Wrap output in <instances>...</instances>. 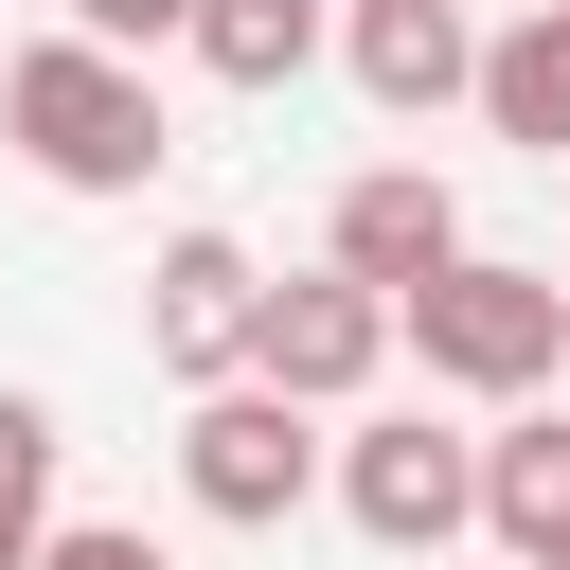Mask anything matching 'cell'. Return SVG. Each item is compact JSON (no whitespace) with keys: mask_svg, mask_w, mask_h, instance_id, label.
I'll list each match as a JSON object with an SVG mask.
<instances>
[{"mask_svg":"<svg viewBox=\"0 0 570 570\" xmlns=\"http://www.w3.org/2000/svg\"><path fill=\"white\" fill-rule=\"evenodd\" d=\"M392 356H428V392L517 410V392L570 374V285L552 267H499V249H445L428 285H392Z\"/></svg>","mask_w":570,"mask_h":570,"instance_id":"6da1fadb","label":"cell"},{"mask_svg":"<svg viewBox=\"0 0 570 570\" xmlns=\"http://www.w3.org/2000/svg\"><path fill=\"white\" fill-rule=\"evenodd\" d=\"M0 125H18V160H36L53 196H142V178L178 160L142 53H107V36H36V53L0 71Z\"/></svg>","mask_w":570,"mask_h":570,"instance_id":"7a4b0ae2","label":"cell"},{"mask_svg":"<svg viewBox=\"0 0 570 570\" xmlns=\"http://www.w3.org/2000/svg\"><path fill=\"white\" fill-rule=\"evenodd\" d=\"M178 481H196V517H232V534H285V517H303V481H321V428H303V392H267V374H214V392L178 410Z\"/></svg>","mask_w":570,"mask_h":570,"instance_id":"3957f363","label":"cell"},{"mask_svg":"<svg viewBox=\"0 0 570 570\" xmlns=\"http://www.w3.org/2000/svg\"><path fill=\"white\" fill-rule=\"evenodd\" d=\"M249 374H267V392H303V410H356V392L392 374V285H356V267L267 285V303H249Z\"/></svg>","mask_w":570,"mask_h":570,"instance_id":"277c9868","label":"cell"},{"mask_svg":"<svg viewBox=\"0 0 570 570\" xmlns=\"http://www.w3.org/2000/svg\"><path fill=\"white\" fill-rule=\"evenodd\" d=\"M338 517H356L374 552H445V534L481 517V428H428V410L356 428V445H338Z\"/></svg>","mask_w":570,"mask_h":570,"instance_id":"5b68a950","label":"cell"},{"mask_svg":"<svg viewBox=\"0 0 570 570\" xmlns=\"http://www.w3.org/2000/svg\"><path fill=\"white\" fill-rule=\"evenodd\" d=\"M249 303H267V267H249L232 232H178V249L142 267V356H160L178 392H214V374H249Z\"/></svg>","mask_w":570,"mask_h":570,"instance_id":"8992f818","label":"cell"},{"mask_svg":"<svg viewBox=\"0 0 570 570\" xmlns=\"http://www.w3.org/2000/svg\"><path fill=\"white\" fill-rule=\"evenodd\" d=\"M338 71H356L392 125H428V107L481 89V18H463V0H338Z\"/></svg>","mask_w":570,"mask_h":570,"instance_id":"52a82bcc","label":"cell"},{"mask_svg":"<svg viewBox=\"0 0 570 570\" xmlns=\"http://www.w3.org/2000/svg\"><path fill=\"white\" fill-rule=\"evenodd\" d=\"M463 249V196L428 178V160H374V178H338V214H321V267H356V285H428Z\"/></svg>","mask_w":570,"mask_h":570,"instance_id":"ba28073f","label":"cell"},{"mask_svg":"<svg viewBox=\"0 0 570 570\" xmlns=\"http://www.w3.org/2000/svg\"><path fill=\"white\" fill-rule=\"evenodd\" d=\"M481 534L517 570H570V392H517V428H481Z\"/></svg>","mask_w":570,"mask_h":570,"instance_id":"9c48e42d","label":"cell"},{"mask_svg":"<svg viewBox=\"0 0 570 570\" xmlns=\"http://www.w3.org/2000/svg\"><path fill=\"white\" fill-rule=\"evenodd\" d=\"M499 142H534V160H570V0H517L499 36H481V89H463Z\"/></svg>","mask_w":570,"mask_h":570,"instance_id":"30bf717a","label":"cell"},{"mask_svg":"<svg viewBox=\"0 0 570 570\" xmlns=\"http://www.w3.org/2000/svg\"><path fill=\"white\" fill-rule=\"evenodd\" d=\"M321 36H338L321 0H196V36H178V53H196L214 89H303V71H321Z\"/></svg>","mask_w":570,"mask_h":570,"instance_id":"8fae6325","label":"cell"},{"mask_svg":"<svg viewBox=\"0 0 570 570\" xmlns=\"http://www.w3.org/2000/svg\"><path fill=\"white\" fill-rule=\"evenodd\" d=\"M53 445H71V428H53L36 392H0V570H36V534H53Z\"/></svg>","mask_w":570,"mask_h":570,"instance_id":"7c38bea8","label":"cell"},{"mask_svg":"<svg viewBox=\"0 0 570 570\" xmlns=\"http://www.w3.org/2000/svg\"><path fill=\"white\" fill-rule=\"evenodd\" d=\"M71 36H107V53H160V36H196V0H71Z\"/></svg>","mask_w":570,"mask_h":570,"instance_id":"4fadbf2b","label":"cell"},{"mask_svg":"<svg viewBox=\"0 0 570 570\" xmlns=\"http://www.w3.org/2000/svg\"><path fill=\"white\" fill-rule=\"evenodd\" d=\"M36 570H160V534H71V517H53V534H36Z\"/></svg>","mask_w":570,"mask_h":570,"instance_id":"5bb4252c","label":"cell"},{"mask_svg":"<svg viewBox=\"0 0 570 570\" xmlns=\"http://www.w3.org/2000/svg\"><path fill=\"white\" fill-rule=\"evenodd\" d=\"M552 392H570V374H552Z\"/></svg>","mask_w":570,"mask_h":570,"instance_id":"9a60e30c","label":"cell"}]
</instances>
